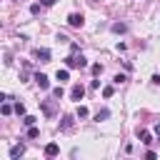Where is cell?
<instances>
[{
    "label": "cell",
    "mask_w": 160,
    "mask_h": 160,
    "mask_svg": "<svg viewBox=\"0 0 160 160\" xmlns=\"http://www.w3.org/2000/svg\"><path fill=\"white\" fill-rule=\"evenodd\" d=\"M155 135H158V138H160V122H158V125H155Z\"/></svg>",
    "instance_id": "obj_27"
},
{
    "label": "cell",
    "mask_w": 160,
    "mask_h": 160,
    "mask_svg": "<svg viewBox=\"0 0 160 160\" xmlns=\"http://www.w3.org/2000/svg\"><path fill=\"white\" fill-rule=\"evenodd\" d=\"M15 112H18V115H25V105L18 102V105H15Z\"/></svg>",
    "instance_id": "obj_19"
},
{
    "label": "cell",
    "mask_w": 160,
    "mask_h": 160,
    "mask_svg": "<svg viewBox=\"0 0 160 160\" xmlns=\"http://www.w3.org/2000/svg\"><path fill=\"white\" fill-rule=\"evenodd\" d=\"M152 85H160V75H152Z\"/></svg>",
    "instance_id": "obj_26"
},
{
    "label": "cell",
    "mask_w": 160,
    "mask_h": 160,
    "mask_svg": "<svg viewBox=\"0 0 160 160\" xmlns=\"http://www.w3.org/2000/svg\"><path fill=\"white\" fill-rule=\"evenodd\" d=\"M108 118H110V110H108V108H102V110L95 115V120H98V122H100V120H108Z\"/></svg>",
    "instance_id": "obj_11"
},
{
    "label": "cell",
    "mask_w": 160,
    "mask_h": 160,
    "mask_svg": "<svg viewBox=\"0 0 160 160\" xmlns=\"http://www.w3.org/2000/svg\"><path fill=\"white\" fill-rule=\"evenodd\" d=\"M112 80H115V82H118V85H120V82H125V75H120V72H118V75H115V78H112Z\"/></svg>",
    "instance_id": "obj_24"
},
{
    "label": "cell",
    "mask_w": 160,
    "mask_h": 160,
    "mask_svg": "<svg viewBox=\"0 0 160 160\" xmlns=\"http://www.w3.org/2000/svg\"><path fill=\"white\" fill-rule=\"evenodd\" d=\"M90 70H92V75H100V72H102V65H100V62H95Z\"/></svg>",
    "instance_id": "obj_16"
},
{
    "label": "cell",
    "mask_w": 160,
    "mask_h": 160,
    "mask_svg": "<svg viewBox=\"0 0 160 160\" xmlns=\"http://www.w3.org/2000/svg\"><path fill=\"white\" fill-rule=\"evenodd\" d=\"M35 82H38L42 90H48V88H50V80H48V75H42V72H38V75H35Z\"/></svg>",
    "instance_id": "obj_4"
},
{
    "label": "cell",
    "mask_w": 160,
    "mask_h": 160,
    "mask_svg": "<svg viewBox=\"0 0 160 160\" xmlns=\"http://www.w3.org/2000/svg\"><path fill=\"white\" fill-rule=\"evenodd\" d=\"M58 152H60L58 142H48V145H45V158H55Z\"/></svg>",
    "instance_id": "obj_3"
},
{
    "label": "cell",
    "mask_w": 160,
    "mask_h": 160,
    "mask_svg": "<svg viewBox=\"0 0 160 160\" xmlns=\"http://www.w3.org/2000/svg\"><path fill=\"white\" fill-rule=\"evenodd\" d=\"M42 110H45V115H55V105L52 102H42Z\"/></svg>",
    "instance_id": "obj_12"
},
{
    "label": "cell",
    "mask_w": 160,
    "mask_h": 160,
    "mask_svg": "<svg viewBox=\"0 0 160 160\" xmlns=\"http://www.w3.org/2000/svg\"><path fill=\"white\" fill-rule=\"evenodd\" d=\"M40 135V130L35 128V125H30V130H28V138H38Z\"/></svg>",
    "instance_id": "obj_15"
},
{
    "label": "cell",
    "mask_w": 160,
    "mask_h": 160,
    "mask_svg": "<svg viewBox=\"0 0 160 160\" xmlns=\"http://www.w3.org/2000/svg\"><path fill=\"white\" fill-rule=\"evenodd\" d=\"M82 22H85V18H82L80 12H70V15H68V25H70V28H82Z\"/></svg>",
    "instance_id": "obj_1"
},
{
    "label": "cell",
    "mask_w": 160,
    "mask_h": 160,
    "mask_svg": "<svg viewBox=\"0 0 160 160\" xmlns=\"http://www.w3.org/2000/svg\"><path fill=\"white\" fill-rule=\"evenodd\" d=\"M12 110H15V108H10V105H8V102H5V105H2V115H10V112H12Z\"/></svg>",
    "instance_id": "obj_22"
},
{
    "label": "cell",
    "mask_w": 160,
    "mask_h": 160,
    "mask_svg": "<svg viewBox=\"0 0 160 160\" xmlns=\"http://www.w3.org/2000/svg\"><path fill=\"white\" fill-rule=\"evenodd\" d=\"M35 120H38V118H32V115H25V118H22V122H25L28 128H30V125H35Z\"/></svg>",
    "instance_id": "obj_14"
},
{
    "label": "cell",
    "mask_w": 160,
    "mask_h": 160,
    "mask_svg": "<svg viewBox=\"0 0 160 160\" xmlns=\"http://www.w3.org/2000/svg\"><path fill=\"white\" fill-rule=\"evenodd\" d=\"M70 128H72V118H70V115H65V118H62V122H60V130H70Z\"/></svg>",
    "instance_id": "obj_9"
},
{
    "label": "cell",
    "mask_w": 160,
    "mask_h": 160,
    "mask_svg": "<svg viewBox=\"0 0 160 160\" xmlns=\"http://www.w3.org/2000/svg\"><path fill=\"white\" fill-rule=\"evenodd\" d=\"M125 30H128L125 22H115V25H112V32H125Z\"/></svg>",
    "instance_id": "obj_13"
},
{
    "label": "cell",
    "mask_w": 160,
    "mask_h": 160,
    "mask_svg": "<svg viewBox=\"0 0 160 160\" xmlns=\"http://www.w3.org/2000/svg\"><path fill=\"white\" fill-rule=\"evenodd\" d=\"M138 138H140V142H145V145L152 142V135H150L148 130H138Z\"/></svg>",
    "instance_id": "obj_7"
},
{
    "label": "cell",
    "mask_w": 160,
    "mask_h": 160,
    "mask_svg": "<svg viewBox=\"0 0 160 160\" xmlns=\"http://www.w3.org/2000/svg\"><path fill=\"white\" fill-rule=\"evenodd\" d=\"M30 12H32V15H38V12H40V5H38V2H35V5H30Z\"/></svg>",
    "instance_id": "obj_23"
},
{
    "label": "cell",
    "mask_w": 160,
    "mask_h": 160,
    "mask_svg": "<svg viewBox=\"0 0 160 160\" xmlns=\"http://www.w3.org/2000/svg\"><path fill=\"white\" fill-rule=\"evenodd\" d=\"M78 118H88V108L80 105V108H78Z\"/></svg>",
    "instance_id": "obj_20"
},
{
    "label": "cell",
    "mask_w": 160,
    "mask_h": 160,
    "mask_svg": "<svg viewBox=\"0 0 160 160\" xmlns=\"http://www.w3.org/2000/svg\"><path fill=\"white\" fill-rule=\"evenodd\" d=\"M22 152H25V145H22V142H20V145H12V148H10V158H12V160H18V158H20Z\"/></svg>",
    "instance_id": "obj_5"
},
{
    "label": "cell",
    "mask_w": 160,
    "mask_h": 160,
    "mask_svg": "<svg viewBox=\"0 0 160 160\" xmlns=\"http://www.w3.org/2000/svg\"><path fill=\"white\" fill-rule=\"evenodd\" d=\"M55 78H58L60 82H65V80H70V68H62V70H58V72H55Z\"/></svg>",
    "instance_id": "obj_6"
},
{
    "label": "cell",
    "mask_w": 160,
    "mask_h": 160,
    "mask_svg": "<svg viewBox=\"0 0 160 160\" xmlns=\"http://www.w3.org/2000/svg\"><path fill=\"white\" fill-rule=\"evenodd\" d=\"M35 55L40 58V62H50V50H48V48H42V50H38Z\"/></svg>",
    "instance_id": "obj_8"
},
{
    "label": "cell",
    "mask_w": 160,
    "mask_h": 160,
    "mask_svg": "<svg viewBox=\"0 0 160 160\" xmlns=\"http://www.w3.org/2000/svg\"><path fill=\"white\" fill-rule=\"evenodd\" d=\"M52 98H62V88H60V85L52 90Z\"/></svg>",
    "instance_id": "obj_21"
},
{
    "label": "cell",
    "mask_w": 160,
    "mask_h": 160,
    "mask_svg": "<svg viewBox=\"0 0 160 160\" xmlns=\"http://www.w3.org/2000/svg\"><path fill=\"white\" fill-rule=\"evenodd\" d=\"M65 68H78V58L75 55H68L65 58Z\"/></svg>",
    "instance_id": "obj_10"
},
{
    "label": "cell",
    "mask_w": 160,
    "mask_h": 160,
    "mask_svg": "<svg viewBox=\"0 0 160 160\" xmlns=\"http://www.w3.org/2000/svg\"><path fill=\"white\" fill-rule=\"evenodd\" d=\"M82 95H85V88H82L80 82H75L72 90H70V98H72V100H82Z\"/></svg>",
    "instance_id": "obj_2"
},
{
    "label": "cell",
    "mask_w": 160,
    "mask_h": 160,
    "mask_svg": "<svg viewBox=\"0 0 160 160\" xmlns=\"http://www.w3.org/2000/svg\"><path fill=\"white\" fill-rule=\"evenodd\" d=\"M112 92H115V90H112L110 85H108V88H102V95H105V98H112Z\"/></svg>",
    "instance_id": "obj_18"
},
{
    "label": "cell",
    "mask_w": 160,
    "mask_h": 160,
    "mask_svg": "<svg viewBox=\"0 0 160 160\" xmlns=\"http://www.w3.org/2000/svg\"><path fill=\"white\" fill-rule=\"evenodd\" d=\"M75 58H78V68H85V65H88V60H85L82 55H75Z\"/></svg>",
    "instance_id": "obj_17"
},
{
    "label": "cell",
    "mask_w": 160,
    "mask_h": 160,
    "mask_svg": "<svg viewBox=\"0 0 160 160\" xmlns=\"http://www.w3.org/2000/svg\"><path fill=\"white\" fill-rule=\"evenodd\" d=\"M40 5H45V8H50V5H55V0H40Z\"/></svg>",
    "instance_id": "obj_25"
}]
</instances>
